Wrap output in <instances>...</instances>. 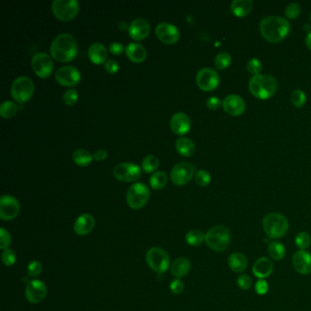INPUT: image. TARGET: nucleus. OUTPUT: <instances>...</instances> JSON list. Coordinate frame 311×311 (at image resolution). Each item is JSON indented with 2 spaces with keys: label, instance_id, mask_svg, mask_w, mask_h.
Returning <instances> with one entry per match:
<instances>
[{
  "label": "nucleus",
  "instance_id": "7ed1b4c3",
  "mask_svg": "<svg viewBox=\"0 0 311 311\" xmlns=\"http://www.w3.org/2000/svg\"><path fill=\"white\" fill-rule=\"evenodd\" d=\"M277 89L276 80L268 74H258L251 77L249 81V90L254 97L260 100H267L273 97Z\"/></svg>",
  "mask_w": 311,
  "mask_h": 311
},
{
  "label": "nucleus",
  "instance_id": "423d86ee",
  "mask_svg": "<svg viewBox=\"0 0 311 311\" xmlns=\"http://www.w3.org/2000/svg\"><path fill=\"white\" fill-rule=\"evenodd\" d=\"M146 262L151 270L164 274L171 267L168 253L161 247H151L146 253Z\"/></svg>",
  "mask_w": 311,
  "mask_h": 311
},
{
  "label": "nucleus",
  "instance_id": "c756f323",
  "mask_svg": "<svg viewBox=\"0 0 311 311\" xmlns=\"http://www.w3.org/2000/svg\"><path fill=\"white\" fill-rule=\"evenodd\" d=\"M72 159L76 165L85 167L90 165L94 160V156H91L90 152L85 149H78L72 153Z\"/></svg>",
  "mask_w": 311,
  "mask_h": 311
},
{
  "label": "nucleus",
  "instance_id": "f3484780",
  "mask_svg": "<svg viewBox=\"0 0 311 311\" xmlns=\"http://www.w3.org/2000/svg\"><path fill=\"white\" fill-rule=\"evenodd\" d=\"M157 38L165 44H175L180 39V32L177 27L168 22H162L156 28Z\"/></svg>",
  "mask_w": 311,
  "mask_h": 311
},
{
  "label": "nucleus",
  "instance_id": "58836bf2",
  "mask_svg": "<svg viewBox=\"0 0 311 311\" xmlns=\"http://www.w3.org/2000/svg\"><path fill=\"white\" fill-rule=\"evenodd\" d=\"M195 181L199 186H207L211 182V175L205 170H199L195 175Z\"/></svg>",
  "mask_w": 311,
  "mask_h": 311
},
{
  "label": "nucleus",
  "instance_id": "39448f33",
  "mask_svg": "<svg viewBox=\"0 0 311 311\" xmlns=\"http://www.w3.org/2000/svg\"><path fill=\"white\" fill-rule=\"evenodd\" d=\"M205 243L215 252L227 250L230 243V233L225 226H215L205 234Z\"/></svg>",
  "mask_w": 311,
  "mask_h": 311
},
{
  "label": "nucleus",
  "instance_id": "a211bd4d",
  "mask_svg": "<svg viewBox=\"0 0 311 311\" xmlns=\"http://www.w3.org/2000/svg\"><path fill=\"white\" fill-rule=\"evenodd\" d=\"M223 109L229 115L237 117L244 113L245 111V103L240 96L236 94L227 95L223 101Z\"/></svg>",
  "mask_w": 311,
  "mask_h": 311
},
{
  "label": "nucleus",
  "instance_id": "3c124183",
  "mask_svg": "<svg viewBox=\"0 0 311 311\" xmlns=\"http://www.w3.org/2000/svg\"><path fill=\"white\" fill-rule=\"evenodd\" d=\"M222 104L223 102H221V100L217 97H210L206 101V106L211 111H216L221 107Z\"/></svg>",
  "mask_w": 311,
  "mask_h": 311
},
{
  "label": "nucleus",
  "instance_id": "e433bc0d",
  "mask_svg": "<svg viewBox=\"0 0 311 311\" xmlns=\"http://www.w3.org/2000/svg\"><path fill=\"white\" fill-rule=\"evenodd\" d=\"M295 243L297 244L298 248H300V250H306V249L308 248L311 244V237L309 234L307 232L298 233L296 236Z\"/></svg>",
  "mask_w": 311,
  "mask_h": 311
},
{
  "label": "nucleus",
  "instance_id": "9d476101",
  "mask_svg": "<svg viewBox=\"0 0 311 311\" xmlns=\"http://www.w3.org/2000/svg\"><path fill=\"white\" fill-rule=\"evenodd\" d=\"M220 83V76L211 68H204L196 74V84L204 91H212Z\"/></svg>",
  "mask_w": 311,
  "mask_h": 311
},
{
  "label": "nucleus",
  "instance_id": "79ce46f5",
  "mask_svg": "<svg viewBox=\"0 0 311 311\" xmlns=\"http://www.w3.org/2000/svg\"><path fill=\"white\" fill-rule=\"evenodd\" d=\"M78 99H79V94L75 89H68L63 94V103L69 106L74 105L78 102Z\"/></svg>",
  "mask_w": 311,
  "mask_h": 311
},
{
  "label": "nucleus",
  "instance_id": "f257e3e1",
  "mask_svg": "<svg viewBox=\"0 0 311 311\" xmlns=\"http://www.w3.org/2000/svg\"><path fill=\"white\" fill-rule=\"evenodd\" d=\"M259 27L263 38L271 43H278L285 40L291 29L289 21L278 16L263 18Z\"/></svg>",
  "mask_w": 311,
  "mask_h": 311
},
{
  "label": "nucleus",
  "instance_id": "c9c22d12",
  "mask_svg": "<svg viewBox=\"0 0 311 311\" xmlns=\"http://www.w3.org/2000/svg\"><path fill=\"white\" fill-rule=\"evenodd\" d=\"M159 167V160L154 156H148L142 160V168L145 173H152Z\"/></svg>",
  "mask_w": 311,
  "mask_h": 311
},
{
  "label": "nucleus",
  "instance_id": "5fc2aeb1",
  "mask_svg": "<svg viewBox=\"0 0 311 311\" xmlns=\"http://www.w3.org/2000/svg\"><path fill=\"white\" fill-rule=\"evenodd\" d=\"M306 44H307V48L311 50V32H308L306 37Z\"/></svg>",
  "mask_w": 311,
  "mask_h": 311
},
{
  "label": "nucleus",
  "instance_id": "37998d69",
  "mask_svg": "<svg viewBox=\"0 0 311 311\" xmlns=\"http://www.w3.org/2000/svg\"><path fill=\"white\" fill-rule=\"evenodd\" d=\"M300 12H301V9L298 3H290L285 9V14L287 18H289V19H295L298 18Z\"/></svg>",
  "mask_w": 311,
  "mask_h": 311
},
{
  "label": "nucleus",
  "instance_id": "6e6552de",
  "mask_svg": "<svg viewBox=\"0 0 311 311\" xmlns=\"http://www.w3.org/2000/svg\"><path fill=\"white\" fill-rule=\"evenodd\" d=\"M150 198V190L146 184L135 182L132 184L127 192V204L134 210L141 209L146 205Z\"/></svg>",
  "mask_w": 311,
  "mask_h": 311
},
{
  "label": "nucleus",
  "instance_id": "473e14b6",
  "mask_svg": "<svg viewBox=\"0 0 311 311\" xmlns=\"http://www.w3.org/2000/svg\"><path fill=\"white\" fill-rule=\"evenodd\" d=\"M185 240L187 244L191 246H199L205 241V235L200 230L193 229L187 233Z\"/></svg>",
  "mask_w": 311,
  "mask_h": 311
},
{
  "label": "nucleus",
  "instance_id": "bb28decb",
  "mask_svg": "<svg viewBox=\"0 0 311 311\" xmlns=\"http://www.w3.org/2000/svg\"><path fill=\"white\" fill-rule=\"evenodd\" d=\"M227 263L232 270L236 273H242L244 271L248 265L246 257L240 252L232 253L228 258Z\"/></svg>",
  "mask_w": 311,
  "mask_h": 311
},
{
  "label": "nucleus",
  "instance_id": "20e7f679",
  "mask_svg": "<svg viewBox=\"0 0 311 311\" xmlns=\"http://www.w3.org/2000/svg\"><path fill=\"white\" fill-rule=\"evenodd\" d=\"M289 221L283 214L270 213L263 219V228L267 236L272 239H278L289 230Z\"/></svg>",
  "mask_w": 311,
  "mask_h": 311
},
{
  "label": "nucleus",
  "instance_id": "864d4df0",
  "mask_svg": "<svg viewBox=\"0 0 311 311\" xmlns=\"http://www.w3.org/2000/svg\"><path fill=\"white\" fill-rule=\"evenodd\" d=\"M107 157H108V152L105 150H103V149L97 150L94 153V159L95 161H97V162L104 161L106 159Z\"/></svg>",
  "mask_w": 311,
  "mask_h": 311
},
{
  "label": "nucleus",
  "instance_id": "9b49d317",
  "mask_svg": "<svg viewBox=\"0 0 311 311\" xmlns=\"http://www.w3.org/2000/svg\"><path fill=\"white\" fill-rule=\"evenodd\" d=\"M195 174V166L190 163L181 162L174 165L171 171V180L178 186H182L191 181Z\"/></svg>",
  "mask_w": 311,
  "mask_h": 311
},
{
  "label": "nucleus",
  "instance_id": "7c9ffc66",
  "mask_svg": "<svg viewBox=\"0 0 311 311\" xmlns=\"http://www.w3.org/2000/svg\"><path fill=\"white\" fill-rule=\"evenodd\" d=\"M267 251L270 258L276 261L282 260L286 256V247L279 242H271L267 246Z\"/></svg>",
  "mask_w": 311,
  "mask_h": 311
},
{
  "label": "nucleus",
  "instance_id": "c03bdc74",
  "mask_svg": "<svg viewBox=\"0 0 311 311\" xmlns=\"http://www.w3.org/2000/svg\"><path fill=\"white\" fill-rule=\"evenodd\" d=\"M2 261L5 266L12 267L17 261V256L12 249H6L2 253Z\"/></svg>",
  "mask_w": 311,
  "mask_h": 311
},
{
  "label": "nucleus",
  "instance_id": "a19ab883",
  "mask_svg": "<svg viewBox=\"0 0 311 311\" xmlns=\"http://www.w3.org/2000/svg\"><path fill=\"white\" fill-rule=\"evenodd\" d=\"M42 265L38 260H33L27 265V273L30 277H37L40 276L42 272Z\"/></svg>",
  "mask_w": 311,
  "mask_h": 311
},
{
  "label": "nucleus",
  "instance_id": "72a5a7b5",
  "mask_svg": "<svg viewBox=\"0 0 311 311\" xmlns=\"http://www.w3.org/2000/svg\"><path fill=\"white\" fill-rule=\"evenodd\" d=\"M18 106L11 101H6L0 105V115L4 119L13 118L17 114Z\"/></svg>",
  "mask_w": 311,
  "mask_h": 311
},
{
  "label": "nucleus",
  "instance_id": "49530a36",
  "mask_svg": "<svg viewBox=\"0 0 311 311\" xmlns=\"http://www.w3.org/2000/svg\"><path fill=\"white\" fill-rule=\"evenodd\" d=\"M236 282H237L238 287L243 290H248V289H251V287L253 285L252 278L248 275H244V274L238 276Z\"/></svg>",
  "mask_w": 311,
  "mask_h": 311
},
{
  "label": "nucleus",
  "instance_id": "2eb2a0df",
  "mask_svg": "<svg viewBox=\"0 0 311 311\" xmlns=\"http://www.w3.org/2000/svg\"><path fill=\"white\" fill-rule=\"evenodd\" d=\"M55 78L59 84L67 87H73L80 83L81 74L76 67L64 66L58 69L55 74Z\"/></svg>",
  "mask_w": 311,
  "mask_h": 311
},
{
  "label": "nucleus",
  "instance_id": "4be33fe9",
  "mask_svg": "<svg viewBox=\"0 0 311 311\" xmlns=\"http://www.w3.org/2000/svg\"><path fill=\"white\" fill-rule=\"evenodd\" d=\"M94 227L95 219L94 216L89 213H83L76 219L73 229L78 236H83L89 235L94 230Z\"/></svg>",
  "mask_w": 311,
  "mask_h": 311
},
{
  "label": "nucleus",
  "instance_id": "4468645a",
  "mask_svg": "<svg viewBox=\"0 0 311 311\" xmlns=\"http://www.w3.org/2000/svg\"><path fill=\"white\" fill-rule=\"evenodd\" d=\"M20 205L16 197L6 195L0 199V217L4 221L13 220L18 216Z\"/></svg>",
  "mask_w": 311,
  "mask_h": 311
},
{
  "label": "nucleus",
  "instance_id": "cd10ccee",
  "mask_svg": "<svg viewBox=\"0 0 311 311\" xmlns=\"http://www.w3.org/2000/svg\"><path fill=\"white\" fill-rule=\"evenodd\" d=\"M254 3L251 0H234L231 4L232 13L237 18H244L253 9Z\"/></svg>",
  "mask_w": 311,
  "mask_h": 311
},
{
  "label": "nucleus",
  "instance_id": "8fccbe9b",
  "mask_svg": "<svg viewBox=\"0 0 311 311\" xmlns=\"http://www.w3.org/2000/svg\"><path fill=\"white\" fill-rule=\"evenodd\" d=\"M268 289H269V286H268V283L265 279H259L255 285L256 292L258 295H265V294H267Z\"/></svg>",
  "mask_w": 311,
  "mask_h": 311
},
{
  "label": "nucleus",
  "instance_id": "09e8293b",
  "mask_svg": "<svg viewBox=\"0 0 311 311\" xmlns=\"http://www.w3.org/2000/svg\"><path fill=\"white\" fill-rule=\"evenodd\" d=\"M104 68L106 70L108 73L110 74H115L119 71L120 66H119V63L115 59H108L105 64H104Z\"/></svg>",
  "mask_w": 311,
  "mask_h": 311
},
{
  "label": "nucleus",
  "instance_id": "de8ad7c7",
  "mask_svg": "<svg viewBox=\"0 0 311 311\" xmlns=\"http://www.w3.org/2000/svg\"><path fill=\"white\" fill-rule=\"evenodd\" d=\"M183 289H184V284L182 283V280L179 279V278L173 280L170 284V290L174 295H179V294L182 293Z\"/></svg>",
  "mask_w": 311,
  "mask_h": 311
},
{
  "label": "nucleus",
  "instance_id": "ea45409f",
  "mask_svg": "<svg viewBox=\"0 0 311 311\" xmlns=\"http://www.w3.org/2000/svg\"><path fill=\"white\" fill-rule=\"evenodd\" d=\"M246 68H247L249 73L253 74V76L258 75V74H260V72L263 70L262 63L258 58H251V59H249Z\"/></svg>",
  "mask_w": 311,
  "mask_h": 311
},
{
  "label": "nucleus",
  "instance_id": "1a4fd4ad",
  "mask_svg": "<svg viewBox=\"0 0 311 311\" xmlns=\"http://www.w3.org/2000/svg\"><path fill=\"white\" fill-rule=\"evenodd\" d=\"M51 9L56 18L67 22L78 15L80 11V4L76 0H55Z\"/></svg>",
  "mask_w": 311,
  "mask_h": 311
},
{
  "label": "nucleus",
  "instance_id": "ddd939ff",
  "mask_svg": "<svg viewBox=\"0 0 311 311\" xmlns=\"http://www.w3.org/2000/svg\"><path fill=\"white\" fill-rule=\"evenodd\" d=\"M32 64L36 74L42 79L49 78L53 71L52 58L49 54L45 52H40L34 55L32 58Z\"/></svg>",
  "mask_w": 311,
  "mask_h": 311
},
{
  "label": "nucleus",
  "instance_id": "f704fd0d",
  "mask_svg": "<svg viewBox=\"0 0 311 311\" xmlns=\"http://www.w3.org/2000/svg\"><path fill=\"white\" fill-rule=\"evenodd\" d=\"M231 55L227 52H220L214 58V65L219 71L226 70L231 65Z\"/></svg>",
  "mask_w": 311,
  "mask_h": 311
},
{
  "label": "nucleus",
  "instance_id": "6e6d98bb",
  "mask_svg": "<svg viewBox=\"0 0 311 311\" xmlns=\"http://www.w3.org/2000/svg\"><path fill=\"white\" fill-rule=\"evenodd\" d=\"M310 21H311V14H310Z\"/></svg>",
  "mask_w": 311,
  "mask_h": 311
},
{
  "label": "nucleus",
  "instance_id": "603ef678",
  "mask_svg": "<svg viewBox=\"0 0 311 311\" xmlns=\"http://www.w3.org/2000/svg\"><path fill=\"white\" fill-rule=\"evenodd\" d=\"M110 51L111 53L113 55H120V54L123 53L125 51V46L121 44L120 42H112L110 44Z\"/></svg>",
  "mask_w": 311,
  "mask_h": 311
},
{
  "label": "nucleus",
  "instance_id": "412c9836",
  "mask_svg": "<svg viewBox=\"0 0 311 311\" xmlns=\"http://www.w3.org/2000/svg\"><path fill=\"white\" fill-rule=\"evenodd\" d=\"M128 32L130 37L134 40H144L150 34V25L144 18H136L130 24Z\"/></svg>",
  "mask_w": 311,
  "mask_h": 311
},
{
  "label": "nucleus",
  "instance_id": "4c0bfd02",
  "mask_svg": "<svg viewBox=\"0 0 311 311\" xmlns=\"http://www.w3.org/2000/svg\"><path fill=\"white\" fill-rule=\"evenodd\" d=\"M291 103L294 106L297 108H301L305 105V103L307 102V96L306 94L303 91L302 89H295L292 94H291Z\"/></svg>",
  "mask_w": 311,
  "mask_h": 311
},
{
  "label": "nucleus",
  "instance_id": "f03ea898",
  "mask_svg": "<svg viewBox=\"0 0 311 311\" xmlns=\"http://www.w3.org/2000/svg\"><path fill=\"white\" fill-rule=\"evenodd\" d=\"M50 54L54 59L59 63L73 60L78 54V44L75 38L68 33L57 36L50 46Z\"/></svg>",
  "mask_w": 311,
  "mask_h": 311
},
{
  "label": "nucleus",
  "instance_id": "dca6fc26",
  "mask_svg": "<svg viewBox=\"0 0 311 311\" xmlns=\"http://www.w3.org/2000/svg\"><path fill=\"white\" fill-rule=\"evenodd\" d=\"M26 298L28 302L32 304H39L44 300L48 289L47 285L40 279H32L28 282L26 287Z\"/></svg>",
  "mask_w": 311,
  "mask_h": 311
},
{
  "label": "nucleus",
  "instance_id": "aec40b11",
  "mask_svg": "<svg viewBox=\"0 0 311 311\" xmlns=\"http://www.w3.org/2000/svg\"><path fill=\"white\" fill-rule=\"evenodd\" d=\"M170 126L174 134L183 135L191 129V120L185 113L176 112L171 118Z\"/></svg>",
  "mask_w": 311,
  "mask_h": 311
},
{
  "label": "nucleus",
  "instance_id": "0eeeda50",
  "mask_svg": "<svg viewBox=\"0 0 311 311\" xmlns=\"http://www.w3.org/2000/svg\"><path fill=\"white\" fill-rule=\"evenodd\" d=\"M34 94V83L27 76L18 77L11 86V96L18 103H27Z\"/></svg>",
  "mask_w": 311,
  "mask_h": 311
},
{
  "label": "nucleus",
  "instance_id": "2f4dec72",
  "mask_svg": "<svg viewBox=\"0 0 311 311\" xmlns=\"http://www.w3.org/2000/svg\"><path fill=\"white\" fill-rule=\"evenodd\" d=\"M167 182H168L167 174L163 171L156 172L150 178V185L154 190L163 189L167 184Z\"/></svg>",
  "mask_w": 311,
  "mask_h": 311
},
{
  "label": "nucleus",
  "instance_id": "c85d7f7f",
  "mask_svg": "<svg viewBox=\"0 0 311 311\" xmlns=\"http://www.w3.org/2000/svg\"><path fill=\"white\" fill-rule=\"evenodd\" d=\"M175 149L181 156L184 157H190L196 151V146L194 142L185 137H180L176 140Z\"/></svg>",
  "mask_w": 311,
  "mask_h": 311
},
{
  "label": "nucleus",
  "instance_id": "6ab92c4d",
  "mask_svg": "<svg viewBox=\"0 0 311 311\" xmlns=\"http://www.w3.org/2000/svg\"><path fill=\"white\" fill-rule=\"evenodd\" d=\"M292 263L295 270L301 275L311 273V254L306 250H298L294 254Z\"/></svg>",
  "mask_w": 311,
  "mask_h": 311
},
{
  "label": "nucleus",
  "instance_id": "a18cd8bd",
  "mask_svg": "<svg viewBox=\"0 0 311 311\" xmlns=\"http://www.w3.org/2000/svg\"><path fill=\"white\" fill-rule=\"evenodd\" d=\"M11 236L9 234L8 230H6L5 228L0 229V248L2 250H6L9 248V245L11 244Z\"/></svg>",
  "mask_w": 311,
  "mask_h": 311
},
{
  "label": "nucleus",
  "instance_id": "393cba45",
  "mask_svg": "<svg viewBox=\"0 0 311 311\" xmlns=\"http://www.w3.org/2000/svg\"><path fill=\"white\" fill-rule=\"evenodd\" d=\"M125 53L134 63H142L147 57L146 49L137 42H132L126 46Z\"/></svg>",
  "mask_w": 311,
  "mask_h": 311
},
{
  "label": "nucleus",
  "instance_id": "b1692460",
  "mask_svg": "<svg viewBox=\"0 0 311 311\" xmlns=\"http://www.w3.org/2000/svg\"><path fill=\"white\" fill-rule=\"evenodd\" d=\"M88 56L94 64H103L108 60V50L103 43L96 42L89 46Z\"/></svg>",
  "mask_w": 311,
  "mask_h": 311
},
{
  "label": "nucleus",
  "instance_id": "f8f14e48",
  "mask_svg": "<svg viewBox=\"0 0 311 311\" xmlns=\"http://www.w3.org/2000/svg\"><path fill=\"white\" fill-rule=\"evenodd\" d=\"M142 170L138 165L132 163H122L116 165L113 169L114 177L120 182H133L141 177Z\"/></svg>",
  "mask_w": 311,
  "mask_h": 311
},
{
  "label": "nucleus",
  "instance_id": "5701e85b",
  "mask_svg": "<svg viewBox=\"0 0 311 311\" xmlns=\"http://www.w3.org/2000/svg\"><path fill=\"white\" fill-rule=\"evenodd\" d=\"M274 270L273 263L269 258H258L256 263L254 264L253 274L259 279H264L268 277Z\"/></svg>",
  "mask_w": 311,
  "mask_h": 311
},
{
  "label": "nucleus",
  "instance_id": "a878e982",
  "mask_svg": "<svg viewBox=\"0 0 311 311\" xmlns=\"http://www.w3.org/2000/svg\"><path fill=\"white\" fill-rule=\"evenodd\" d=\"M170 269L173 276L181 278L186 276L191 270V263L187 258H179L172 263Z\"/></svg>",
  "mask_w": 311,
  "mask_h": 311
}]
</instances>
